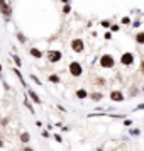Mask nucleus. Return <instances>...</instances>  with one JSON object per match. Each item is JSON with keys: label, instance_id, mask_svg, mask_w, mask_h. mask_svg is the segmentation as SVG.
<instances>
[{"label": "nucleus", "instance_id": "obj_1", "mask_svg": "<svg viewBox=\"0 0 144 151\" xmlns=\"http://www.w3.org/2000/svg\"><path fill=\"white\" fill-rule=\"evenodd\" d=\"M98 63H100V66L102 68H114L115 66V58L112 56V55H102L100 59H98Z\"/></svg>", "mask_w": 144, "mask_h": 151}, {"label": "nucleus", "instance_id": "obj_2", "mask_svg": "<svg viewBox=\"0 0 144 151\" xmlns=\"http://www.w3.org/2000/svg\"><path fill=\"white\" fill-rule=\"evenodd\" d=\"M83 73V66H81V63H78V61H71L70 63V75L73 78H78V76H81Z\"/></svg>", "mask_w": 144, "mask_h": 151}, {"label": "nucleus", "instance_id": "obj_3", "mask_svg": "<svg viewBox=\"0 0 144 151\" xmlns=\"http://www.w3.org/2000/svg\"><path fill=\"white\" fill-rule=\"evenodd\" d=\"M0 14H2L3 17H10V16H12V5H10L9 0L0 2Z\"/></svg>", "mask_w": 144, "mask_h": 151}, {"label": "nucleus", "instance_id": "obj_4", "mask_svg": "<svg viewBox=\"0 0 144 151\" xmlns=\"http://www.w3.org/2000/svg\"><path fill=\"white\" fill-rule=\"evenodd\" d=\"M71 49L75 53H83L85 51V42H83V39L80 38H75L71 41Z\"/></svg>", "mask_w": 144, "mask_h": 151}, {"label": "nucleus", "instance_id": "obj_5", "mask_svg": "<svg viewBox=\"0 0 144 151\" xmlns=\"http://www.w3.org/2000/svg\"><path fill=\"white\" fill-rule=\"evenodd\" d=\"M61 59H63V53H61V51H58V49L48 51V61H49V63H58V61H61Z\"/></svg>", "mask_w": 144, "mask_h": 151}, {"label": "nucleus", "instance_id": "obj_6", "mask_svg": "<svg viewBox=\"0 0 144 151\" xmlns=\"http://www.w3.org/2000/svg\"><path fill=\"white\" fill-rule=\"evenodd\" d=\"M120 65H124V66H132V65H134V55H132L131 51H126V53L120 56Z\"/></svg>", "mask_w": 144, "mask_h": 151}, {"label": "nucleus", "instance_id": "obj_7", "mask_svg": "<svg viewBox=\"0 0 144 151\" xmlns=\"http://www.w3.org/2000/svg\"><path fill=\"white\" fill-rule=\"evenodd\" d=\"M27 97H29V100H31V102H34V104H37V105H41V104H42V100L39 98V95H37L34 90H27Z\"/></svg>", "mask_w": 144, "mask_h": 151}, {"label": "nucleus", "instance_id": "obj_8", "mask_svg": "<svg viewBox=\"0 0 144 151\" xmlns=\"http://www.w3.org/2000/svg\"><path fill=\"white\" fill-rule=\"evenodd\" d=\"M126 97L122 92H119V90H114V92H110V100H114V102H122Z\"/></svg>", "mask_w": 144, "mask_h": 151}, {"label": "nucleus", "instance_id": "obj_9", "mask_svg": "<svg viewBox=\"0 0 144 151\" xmlns=\"http://www.w3.org/2000/svg\"><path fill=\"white\" fill-rule=\"evenodd\" d=\"M29 55L32 58H36V59H39V58H42V51L37 49V48H31V49H29Z\"/></svg>", "mask_w": 144, "mask_h": 151}, {"label": "nucleus", "instance_id": "obj_10", "mask_svg": "<svg viewBox=\"0 0 144 151\" xmlns=\"http://www.w3.org/2000/svg\"><path fill=\"white\" fill-rule=\"evenodd\" d=\"M88 97H90V100H93V102H98V100H102V98H104V94H102V92H97V94H88Z\"/></svg>", "mask_w": 144, "mask_h": 151}, {"label": "nucleus", "instance_id": "obj_11", "mask_svg": "<svg viewBox=\"0 0 144 151\" xmlns=\"http://www.w3.org/2000/svg\"><path fill=\"white\" fill-rule=\"evenodd\" d=\"M87 97H88V92H87L85 88H80V90H76V98L83 100V98H87Z\"/></svg>", "mask_w": 144, "mask_h": 151}, {"label": "nucleus", "instance_id": "obj_12", "mask_svg": "<svg viewBox=\"0 0 144 151\" xmlns=\"http://www.w3.org/2000/svg\"><path fill=\"white\" fill-rule=\"evenodd\" d=\"M48 80H49V82H51V83H54V85H58V83H61V78H59V76L58 75H49L48 76Z\"/></svg>", "mask_w": 144, "mask_h": 151}, {"label": "nucleus", "instance_id": "obj_13", "mask_svg": "<svg viewBox=\"0 0 144 151\" xmlns=\"http://www.w3.org/2000/svg\"><path fill=\"white\" fill-rule=\"evenodd\" d=\"M20 141H22V143H29V141H31V134H29V132H22V134H20Z\"/></svg>", "mask_w": 144, "mask_h": 151}, {"label": "nucleus", "instance_id": "obj_14", "mask_svg": "<svg viewBox=\"0 0 144 151\" xmlns=\"http://www.w3.org/2000/svg\"><path fill=\"white\" fill-rule=\"evenodd\" d=\"M136 42L137 44H144V32H137L136 34Z\"/></svg>", "mask_w": 144, "mask_h": 151}, {"label": "nucleus", "instance_id": "obj_15", "mask_svg": "<svg viewBox=\"0 0 144 151\" xmlns=\"http://www.w3.org/2000/svg\"><path fill=\"white\" fill-rule=\"evenodd\" d=\"M14 73L17 75V78H19V80H20V83H22V85L26 87V82H24V76H22V73L19 71V68H14Z\"/></svg>", "mask_w": 144, "mask_h": 151}, {"label": "nucleus", "instance_id": "obj_16", "mask_svg": "<svg viewBox=\"0 0 144 151\" xmlns=\"http://www.w3.org/2000/svg\"><path fill=\"white\" fill-rule=\"evenodd\" d=\"M26 107L31 111V112H34V107H32V102L29 100V97H27V94H26Z\"/></svg>", "mask_w": 144, "mask_h": 151}, {"label": "nucleus", "instance_id": "obj_17", "mask_svg": "<svg viewBox=\"0 0 144 151\" xmlns=\"http://www.w3.org/2000/svg\"><path fill=\"white\" fill-rule=\"evenodd\" d=\"M12 59H14V63H15V66H22V59L17 56V55H12Z\"/></svg>", "mask_w": 144, "mask_h": 151}, {"label": "nucleus", "instance_id": "obj_18", "mask_svg": "<svg viewBox=\"0 0 144 151\" xmlns=\"http://www.w3.org/2000/svg\"><path fill=\"white\" fill-rule=\"evenodd\" d=\"M119 31H120L119 24H110V32H119Z\"/></svg>", "mask_w": 144, "mask_h": 151}, {"label": "nucleus", "instance_id": "obj_19", "mask_svg": "<svg viewBox=\"0 0 144 151\" xmlns=\"http://www.w3.org/2000/svg\"><path fill=\"white\" fill-rule=\"evenodd\" d=\"M17 41H19V42H22V44H24V42L27 41V38H26V36H24L22 32H17Z\"/></svg>", "mask_w": 144, "mask_h": 151}, {"label": "nucleus", "instance_id": "obj_20", "mask_svg": "<svg viewBox=\"0 0 144 151\" xmlns=\"http://www.w3.org/2000/svg\"><path fill=\"white\" fill-rule=\"evenodd\" d=\"M71 12V5L70 3H65L63 5V14H70Z\"/></svg>", "mask_w": 144, "mask_h": 151}, {"label": "nucleus", "instance_id": "obj_21", "mask_svg": "<svg viewBox=\"0 0 144 151\" xmlns=\"http://www.w3.org/2000/svg\"><path fill=\"white\" fill-rule=\"evenodd\" d=\"M131 22H132V20H131V17H129V16L122 17V20H120V24H126V26H131Z\"/></svg>", "mask_w": 144, "mask_h": 151}, {"label": "nucleus", "instance_id": "obj_22", "mask_svg": "<svg viewBox=\"0 0 144 151\" xmlns=\"http://www.w3.org/2000/svg\"><path fill=\"white\" fill-rule=\"evenodd\" d=\"M29 78H31V80H32V82H34L36 85H42V82H41V80H39V78H37L36 75H31V76H29Z\"/></svg>", "mask_w": 144, "mask_h": 151}, {"label": "nucleus", "instance_id": "obj_23", "mask_svg": "<svg viewBox=\"0 0 144 151\" xmlns=\"http://www.w3.org/2000/svg\"><path fill=\"white\" fill-rule=\"evenodd\" d=\"M100 26H102V27H105V29H108V27H110V20H102V22H100Z\"/></svg>", "mask_w": 144, "mask_h": 151}, {"label": "nucleus", "instance_id": "obj_24", "mask_svg": "<svg viewBox=\"0 0 144 151\" xmlns=\"http://www.w3.org/2000/svg\"><path fill=\"white\" fill-rule=\"evenodd\" d=\"M131 134H132V136H139V134H141V129H131Z\"/></svg>", "mask_w": 144, "mask_h": 151}, {"label": "nucleus", "instance_id": "obj_25", "mask_svg": "<svg viewBox=\"0 0 144 151\" xmlns=\"http://www.w3.org/2000/svg\"><path fill=\"white\" fill-rule=\"evenodd\" d=\"M54 139H56V141H58V143H63V138H61V136H59V134H54Z\"/></svg>", "mask_w": 144, "mask_h": 151}, {"label": "nucleus", "instance_id": "obj_26", "mask_svg": "<svg viewBox=\"0 0 144 151\" xmlns=\"http://www.w3.org/2000/svg\"><path fill=\"white\" fill-rule=\"evenodd\" d=\"M104 39H107V41H110V39H112V32H105V36H104Z\"/></svg>", "mask_w": 144, "mask_h": 151}, {"label": "nucleus", "instance_id": "obj_27", "mask_svg": "<svg viewBox=\"0 0 144 151\" xmlns=\"http://www.w3.org/2000/svg\"><path fill=\"white\" fill-rule=\"evenodd\" d=\"M131 24H132L134 27H139V26H141V20H134V22H131Z\"/></svg>", "mask_w": 144, "mask_h": 151}, {"label": "nucleus", "instance_id": "obj_28", "mask_svg": "<svg viewBox=\"0 0 144 151\" xmlns=\"http://www.w3.org/2000/svg\"><path fill=\"white\" fill-rule=\"evenodd\" d=\"M97 83H98V85H105V80H102V78L98 76V80H97Z\"/></svg>", "mask_w": 144, "mask_h": 151}, {"label": "nucleus", "instance_id": "obj_29", "mask_svg": "<svg viewBox=\"0 0 144 151\" xmlns=\"http://www.w3.org/2000/svg\"><path fill=\"white\" fill-rule=\"evenodd\" d=\"M124 124H126V126H132V119H131V121L126 119V121H124Z\"/></svg>", "mask_w": 144, "mask_h": 151}, {"label": "nucleus", "instance_id": "obj_30", "mask_svg": "<svg viewBox=\"0 0 144 151\" xmlns=\"http://www.w3.org/2000/svg\"><path fill=\"white\" fill-rule=\"evenodd\" d=\"M22 151H34V150H32V148H29V146H24V148H22Z\"/></svg>", "mask_w": 144, "mask_h": 151}, {"label": "nucleus", "instance_id": "obj_31", "mask_svg": "<svg viewBox=\"0 0 144 151\" xmlns=\"http://www.w3.org/2000/svg\"><path fill=\"white\" fill-rule=\"evenodd\" d=\"M61 3H70V0H59Z\"/></svg>", "mask_w": 144, "mask_h": 151}, {"label": "nucleus", "instance_id": "obj_32", "mask_svg": "<svg viewBox=\"0 0 144 151\" xmlns=\"http://www.w3.org/2000/svg\"><path fill=\"white\" fill-rule=\"evenodd\" d=\"M2 146H3V141H2V139H0V150H2Z\"/></svg>", "mask_w": 144, "mask_h": 151}, {"label": "nucleus", "instance_id": "obj_33", "mask_svg": "<svg viewBox=\"0 0 144 151\" xmlns=\"http://www.w3.org/2000/svg\"><path fill=\"white\" fill-rule=\"evenodd\" d=\"M0 71H2V63H0Z\"/></svg>", "mask_w": 144, "mask_h": 151}, {"label": "nucleus", "instance_id": "obj_34", "mask_svg": "<svg viewBox=\"0 0 144 151\" xmlns=\"http://www.w3.org/2000/svg\"><path fill=\"white\" fill-rule=\"evenodd\" d=\"M0 2H5V0H0Z\"/></svg>", "mask_w": 144, "mask_h": 151}]
</instances>
